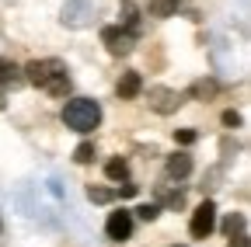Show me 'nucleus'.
Segmentation results:
<instances>
[{
    "mask_svg": "<svg viewBox=\"0 0 251 247\" xmlns=\"http://www.w3.org/2000/svg\"><path fill=\"white\" fill-rule=\"evenodd\" d=\"M21 73H25L28 84L42 87L46 94H52V98H67L70 87H74L70 70H67V63H63V59H31Z\"/></svg>",
    "mask_w": 251,
    "mask_h": 247,
    "instance_id": "1",
    "label": "nucleus"
},
{
    "mask_svg": "<svg viewBox=\"0 0 251 247\" xmlns=\"http://www.w3.org/2000/svg\"><path fill=\"white\" fill-rule=\"evenodd\" d=\"M224 126L237 129V126H241V115H237V112H224Z\"/></svg>",
    "mask_w": 251,
    "mask_h": 247,
    "instance_id": "22",
    "label": "nucleus"
},
{
    "mask_svg": "<svg viewBox=\"0 0 251 247\" xmlns=\"http://www.w3.org/2000/svg\"><path fill=\"white\" fill-rule=\"evenodd\" d=\"M122 28H129L133 35H140V7L133 4V0H122Z\"/></svg>",
    "mask_w": 251,
    "mask_h": 247,
    "instance_id": "11",
    "label": "nucleus"
},
{
    "mask_svg": "<svg viewBox=\"0 0 251 247\" xmlns=\"http://www.w3.org/2000/svg\"><path fill=\"white\" fill-rule=\"evenodd\" d=\"M227 247H248V233H234Z\"/></svg>",
    "mask_w": 251,
    "mask_h": 247,
    "instance_id": "23",
    "label": "nucleus"
},
{
    "mask_svg": "<svg viewBox=\"0 0 251 247\" xmlns=\"http://www.w3.org/2000/svg\"><path fill=\"white\" fill-rule=\"evenodd\" d=\"M143 90V77L136 73V70H126L122 77H119V84H115V94L119 98H136Z\"/></svg>",
    "mask_w": 251,
    "mask_h": 247,
    "instance_id": "9",
    "label": "nucleus"
},
{
    "mask_svg": "<svg viewBox=\"0 0 251 247\" xmlns=\"http://www.w3.org/2000/svg\"><path fill=\"white\" fill-rule=\"evenodd\" d=\"M119 184H122V188H119L115 195H122V199H133V195L140 192V188H136V184H133V181H119Z\"/></svg>",
    "mask_w": 251,
    "mask_h": 247,
    "instance_id": "21",
    "label": "nucleus"
},
{
    "mask_svg": "<svg viewBox=\"0 0 251 247\" xmlns=\"http://www.w3.org/2000/svg\"><path fill=\"white\" fill-rule=\"evenodd\" d=\"M105 174H108L112 181H129V164H126L122 157H112V160L105 164Z\"/></svg>",
    "mask_w": 251,
    "mask_h": 247,
    "instance_id": "15",
    "label": "nucleus"
},
{
    "mask_svg": "<svg viewBox=\"0 0 251 247\" xmlns=\"http://www.w3.org/2000/svg\"><path fill=\"white\" fill-rule=\"evenodd\" d=\"M164 171H168V178H175V181H181V178H188L192 174V157H188V153H171L168 157V164H164Z\"/></svg>",
    "mask_w": 251,
    "mask_h": 247,
    "instance_id": "8",
    "label": "nucleus"
},
{
    "mask_svg": "<svg viewBox=\"0 0 251 247\" xmlns=\"http://www.w3.org/2000/svg\"><path fill=\"white\" fill-rule=\"evenodd\" d=\"M216 90H220V84H216V80H196L192 87H188V98H196V101H209Z\"/></svg>",
    "mask_w": 251,
    "mask_h": 247,
    "instance_id": "13",
    "label": "nucleus"
},
{
    "mask_svg": "<svg viewBox=\"0 0 251 247\" xmlns=\"http://www.w3.org/2000/svg\"><path fill=\"white\" fill-rule=\"evenodd\" d=\"M181 105H185V94H178V90H171V87H150V108L157 115H171Z\"/></svg>",
    "mask_w": 251,
    "mask_h": 247,
    "instance_id": "5",
    "label": "nucleus"
},
{
    "mask_svg": "<svg viewBox=\"0 0 251 247\" xmlns=\"http://www.w3.org/2000/svg\"><path fill=\"white\" fill-rule=\"evenodd\" d=\"M74 160H77V164H91V160H94V143H80V146L74 150Z\"/></svg>",
    "mask_w": 251,
    "mask_h": 247,
    "instance_id": "19",
    "label": "nucleus"
},
{
    "mask_svg": "<svg viewBox=\"0 0 251 247\" xmlns=\"http://www.w3.org/2000/svg\"><path fill=\"white\" fill-rule=\"evenodd\" d=\"M220 226H224V233H227V237H234V233H248V220H244V212H227Z\"/></svg>",
    "mask_w": 251,
    "mask_h": 247,
    "instance_id": "14",
    "label": "nucleus"
},
{
    "mask_svg": "<svg viewBox=\"0 0 251 247\" xmlns=\"http://www.w3.org/2000/svg\"><path fill=\"white\" fill-rule=\"evenodd\" d=\"M25 77H21V70L11 63L7 56H0V87H18Z\"/></svg>",
    "mask_w": 251,
    "mask_h": 247,
    "instance_id": "10",
    "label": "nucleus"
},
{
    "mask_svg": "<svg viewBox=\"0 0 251 247\" xmlns=\"http://www.w3.org/2000/svg\"><path fill=\"white\" fill-rule=\"evenodd\" d=\"M87 199L91 202H98V205H105V202H112V199H119L112 188H98V184H91V188H87Z\"/></svg>",
    "mask_w": 251,
    "mask_h": 247,
    "instance_id": "17",
    "label": "nucleus"
},
{
    "mask_svg": "<svg viewBox=\"0 0 251 247\" xmlns=\"http://www.w3.org/2000/svg\"><path fill=\"white\" fill-rule=\"evenodd\" d=\"M199 136H196V129H178L175 133V143H181V146H192Z\"/></svg>",
    "mask_w": 251,
    "mask_h": 247,
    "instance_id": "20",
    "label": "nucleus"
},
{
    "mask_svg": "<svg viewBox=\"0 0 251 247\" xmlns=\"http://www.w3.org/2000/svg\"><path fill=\"white\" fill-rule=\"evenodd\" d=\"M133 212L140 216L143 223H153L157 216H161V205H157V202H143V205H140V209H133Z\"/></svg>",
    "mask_w": 251,
    "mask_h": 247,
    "instance_id": "18",
    "label": "nucleus"
},
{
    "mask_svg": "<svg viewBox=\"0 0 251 247\" xmlns=\"http://www.w3.org/2000/svg\"><path fill=\"white\" fill-rule=\"evenodd\" d=\"M98 0H70L67 7H63V21L67 24H74V28H80V24H87V18H94L98 14Z\"/></svg>",
    "mask_w": 251,
    "mask_h": 247,
    "instance_id": "6",
    "label": "nucleus"
},
{
    "mask_svg": "<svg viewBox=\"0 0 251 247\" xmlns=\"http://www.w3.org/2000/svg\"><path fill=\"white\" fill-rule=\"evenodd\" d=\"M0 112H4V94H0Z\"/></svg>",
    "mask_w": 251,
    "mask_h": 247,
    "instance_id": "24",
    "label": "nucleus"
},
{
    "mask_svg": "<svg viewBox=\"0 0 251 247\" xmlns=\"http://www.w3.org/2000/svg\"><path fill=\"white\" fill-rule=\"evenodd\" d=\"M175 247H178V244H175Z\"/></svg>",
    "mask_w": 251,
    "mask_h": 247,
    "instance_id": "26",
    "label": "nucleus"
},
{
    "mask_svg": "<svg viewBox=\"0 0 251 247\" xmlns=\"http://www.w3.org/2000/svg\"><path fill=\"white\" fill-rule=\"evenodd\" d=\"M178 4H185V0H178Z\"/></svg>",
    "mask_w": 251,
    "mask_h": 247,
    "instance_id": "25",
    "label": "nucleus"
},
{
    "mask_svg": "<svg viewBox=\"0 0 251 247\" xmlns=\"http://www.w3.org/2000/svg\"><path fill=\"white\" fill-rule=\"evenodd\" d=\"M63 126L74 133H91L101 126V105L94 98H70L63 105Z\"/></svg>",
    "mask_w": 251,
    "mask_h": 247,
    "instance_id": "2",
    "label": "nucleus"
},
{
    "mask_svg": "<svg viewBox=\"0 0 251 247\" xmlns=\"http://www.w3.org/2000/svg\"><path fill=\"white\" fill-rule=\"evenodd\" d=\"M178 0H150V14L153 18H171V14H178Z\"/></svg>",
    "mask_w": 251,
    "mask_h": 247,
    "instance_id": "16",
    "label": "nucleus"
},
{
    "mask_svg": "<svg viewBox=\"0 0 251 247\" xmlns=\"http://www.w3.org/2000/svg\"><path fill=\"white\" fill-rule=\"evenodd\" d=\"M105 233H108V240H129V233H133V212H129V209H115V212H108Z\"/></svg>",
    "mask_w": 251,
    "mask_h": 247,
    "instance_id": "7",
    "label": "nucleus"
},
{
    "mask_svg": "<svg viewBox=\"0 0 251 247\" xmlns=\"http://www.w3.org/2000/svg\"><path fill=\"white\" fill-rule=\"evenodd\" d=\"M101 42H105V49L112 56H129L133 45H136V35L129 28H122V24H108V28H101Z\"/></svg>",
    "mask_w": 251,
    "mask_h": 247,
    "instance_id": "3",
    "label": "nucleus"
},
{
    "mask_svg": "<svg viewBox=\"0 0 251 247\" xmlns=\"http://www.w3.org/2000/svg\"><path fill=\"white\" fill-rule=\"evenodd\" d=\"M157 205H168V209H181L185 205V192L181 188H157Z\"/></svg>",
    "mask_w": 251,
    "mask_h": 247,
    "instance_id": "12",
    "label": "nucleus"
},
{
    "mask_svg": "<svg viewBox=\"0 0 251 247\" xmlns=\"http://www.w3.org/2000/svg\"><path fill=\"white\" fill-rule=\"evenodd\" d=\"M216 230V202H202L196 212H192V223H188V233H192L196 240H206L209 233Z\"/></svg>",
    "mask_w": 251,
    "mask_h": 247,
    "instance_id": "4",
    "label": "nucleus"
}]
</instances>
